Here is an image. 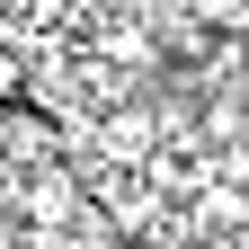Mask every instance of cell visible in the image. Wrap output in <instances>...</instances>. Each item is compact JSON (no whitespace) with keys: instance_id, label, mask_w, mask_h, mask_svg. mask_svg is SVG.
Returning <instances> with one entry per match:
<instances>
[{"instance_id":"cell-1","label":"cell","mask_w":249,"mask_h":249,"mask_svg":"<svg viewBox=\"0 0 249 249\" xmlns=\"http://www.w3.org/2000/svg\"><path fill=\"white\" fill-rule=\"evenodd\" d=\"M0 160L27 169V178L53 169V124H45V116H27V107H9V116H0Z\"/></svg>"},{"instance_id":"cell-2","label":"cell","mask_w":249,"mask_h":249,"mask_svg":"<svg viewBox=\"0 0 249 249\" xmlns=\"http://www.w3.org/2000/svg\"><path fill=\"white\" fill-rule=\"evenodd\" d=\"M18 89H27V53H18L9 36H0V116L18 107Z\"/></svg>"},{"instance_id":"cell-3","label":"cell","mask_w":249,"mask_h":249,"mask_svg":"<svg viewBox=\"0 0 249 249\" xmlns=\"http://www.w3.org/2000/svg\"><path fill=\"white\" fill-rule=\"evenodd\" d=\"M9 205H27V178H18L9 160H0V213H9Z\"/></svg>"}]
</instances>
